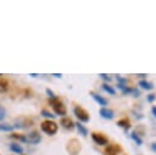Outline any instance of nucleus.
<instances>
[{
	"mask_svg": "<svg viewBox=\"0 0 156 155\" xmlns=\"http://www.w3.org/2000/svg\"><path fill=\"white\" fill-rule=\"evenodd\" d=\"M151 111H152V114H154V116L156 117V106H152V109H151Z\"/></svg>",
	"mask_w": 156,
	"mask_h": 155,
	"instance_id": "obj_24",
	"label": "nucleus"
},
{
	"mask_svg": "<svg viewBox=\"0 0 156 155\" xmlns=\"http://www.w3.org/2000/svg\"><path fill=\"white\" fill-rule=\"evenodd\" d=\"M116 79L119 82L118 84H123V85H126V84L128 83V79H126V78H122V77H121V76H118V74L116 76Z\"/></svg>",
	"mask_w": 156,
	"mask_h": 155,
	"instance_id": "obj_17",
	"label": "nucleus"
},
{
	"mask_svg": "<svg viewBox=\"0 0 156 155\" xmlns=\"http://www.w3.org/2000/svg\"><path fill=\"white\" fill-rule=\"evenodd\" d=\"M74 115L82 122H88L89 121V114L83 107H80V106H76L74 107Z\"/></svg>",
	"mask_w": 156,
	"mask_h": 155,
	"instance_id": "obj_2",
	"label": "nucleus"
},
{
	"mask_svg": "<svg viewBox=\"0 0 156 155\" xmlns=\"http://www.w3.org/2000/svg\"><path fill=\"white\" fill-rule=\"evenodd\" d=\"M61 124H62V127H65L66 129H72V128L74 127V123H73L72 120L68 118V117H63V118L61 120Z\"/></svg>",
	"mask_w": 156,
	"mask_h": 155,
	"instance_id": "obj_9",
	"label": "nucleus"
},
{
	"mask_svg": "<svg viewBox=\"0 0 156 155\" xmlns=\"http://www.w3.org/2000/svg\"><path fill=\"white\" fill-rule=\"evenodd\" d=\"M6 90H7V81L0 78V93L6 92Z\"/></svg>",
	"mask_w": 156,
	"mask_h": 155,
	"instance_id": "obj_16",
	"label": "nucleus"
},
{
	"mask_svg": "<svg viewBox=\"0 0 156 155\" xmlns=\"http://www.w3.org/2000/svg\"><path fill=\"white\" fill-rule=\"evenodd\" d=\"M102 89H104L106 93L111 94V95H115V94H116V90H115V89H113L111 85H108L107 83H104V84H102Z\"/></svg>",
	"mask_w": 156,
	"mask_h": 155,
	"instance_id": "obj_13",
	"label": "nucleus"
},
{
	"mask_svg": "<svg viewBox=\"0 0 156 155\" xmlns=\"http://www.w3.org/2000/svg\"><path fill=\"white\" fill-rule=\"evenodd\" d=\"M74 124H76V127H77V129H78L79 134H82V135H84V137L88 134V129H87L82 123H79V122H78V123H74Z\"/></svg>",
	"mask_w": 156,
	"mask_h": 155,
	"instance_id": "obj_12",
	"label": "nucleus"
},
{
	"mask_svg": "<svg viewBox=\"0 0 156 155\" xmlns=\"http://www.w3.org/2000/svg\"><path fill=\"white\" fill-rule=\"evenodd\" d=\"M4 117H5V110H4V109L0 106V121H1Z\"/></svg>",
	"mask_w": 156,
	"mask_h": 155,
	"instance_id": "obj_22",
	"label": "nucleus"
},
{
	"mask_svg": "<svg viewBox=\"0 0 156 155\" xmlns=\"http://www.w3.org/2000/svg\"><path fill=\"white\" fill-rule=\"evenodd\" d=\"M130 138H132V139H133V140H134V142H135L138 145H141L143 140H141V138H140V137H139V135H138L135 132H133V133L130 134Z\"/></svg>",
	"mask_w": 156,
	"mask_h": 155,
	"instance_id": "obj_15",
	"label": "nucleus"
},
{
	"mask_svg": "<svg viewBox=\"0 0 156 155\" xmlns=\"http://www.w3.org/2000/svg\"><path fill=\"white\" fill-rule=\"evenodd\" d=\"M99 112H100L101 117H104V118H106V120H112V118L115 117L113 111L110 110V109H107V107H101Z\"/></svg>",
	"mask_w": 156,
	"mask_h": 155,
	"instance_id": "obj_7",
	"label": "nucleus"
},
{
	"mask_svg": "<svg viewBox=\"0 0 156 155\" xmlns=\"http://www.w3.org/2000/svg\"><path fill=\"white\" fill-rule=\"evenodd\" d=\"M43 116H45V117H50V118H54L55 117V115H51L50 112H48L46 110H44L43 111Z\"/></svg>",
	"mask_w": 156,
	"mask_h": 155,
	"instance_id": "obj_20",
	"label": "nucleus"
},
{
	"mask_svg": "<svg viewBox=\"0 0 156 155\" xmlns=\"http://www.w3.org/2000/svg\"><path fill=\"white\" fill-rule=\"evenodd\" d=\"M26 138V142H29V143H32V144H38L39 142H40V134H38L37 132H32V133H29V134H27V137H24Z\"/></svg>",
	"mask_w": 156,
	"mask_h": 155,
	"instance_id": "obj_6",
	"label": "nucleus"
},
{
	"mask_svg": "<svg viewBox=\"0 0 156 155\" xmlns=\"http://www.w3.org/2000/svg\"><path fill=\"white\" fill-rule=\"evenodd\" d=\"M139 85H140L143 89H146V90H151V89L154 88V85H152L151 83H149L147 81H145V79H141V81L139 82Z\"/></svg>",
	"mask_w": 156,
	"mask_h": 155,
	"instance_id": "obj_11",
	"label": "nucleus"
},
{
	"mask_svg": "<svg viewBox=\"0 0 156 155\" xmlns=\"http://www.w3.org/2000/svg\"><path fill=\"white\" fill-rule=\"evenodd\" d=\"M151 149L156 153V143H152V144H151Z\"/></svg>",
	"mask_w": 156,
	"mask_h": 155,
	"instance_id": "obj_25",
	"label": "nucleus"
},
{
	"mask_svg": "<svg viewBox=\"0 0 156 155\" xmlns=\"http://www.w3.org/2000/svg\"><path fill=\"white\" fill-rule=\"evenodd\" d=\"M91 94V96H93V99L99 104V105H102V106H105V105H107V99H105V98H102L101 95H99V94H96V93H90Z\"/></svg>",
	"mask_w": 156,
	"mask_h": 155,
	"instance_id": "obj_8",
	"label": "nucleus"
},
{
	"mask_svg": "<svg viewBox=\"0 0 156 155\" xmlns=\"http://www.w3.org/2000/svg\"><path fill=\"white\" fill-rule=\"evenodd\" d=\"M10 149H11L12 151L17 153V154H22V153H23L22 146H21V145H18V144H11V145H10Z\"/></svg>",
	"mask_w": 156,
	"mask_h": 155,
	"instance_id": "obj_14",
	"label": "nucleus"
},
{
	"mask_svg": "<svg viewBox=\"0 0 156 155\" xmlns=\"http://www.w3.org/2000/svg\"><path fill=\"white\" fill-rule=\"evenodd\" d=\"M46 93H48V95H49L51 99H55V95H54L52 90H50V89H46Z\"/></svg>",
	"mask_w": 156,
	"mask_h": 155,
	"instance_id": "obj_23",
	"label": "nucleus"
},
{
	"mask_svg": "<svg viewBox=\"0 0 156 155\" xmlns=\"http://www.w3.org/2000/svg\"><path fill=\"white\" fill-rule=\"evenodd\" d=\"M41 131L45 132L46 134L49 135H52L57 132V124L54 122V121H50V120H46L41 123Z\"/></svg>",
	"mask_w": 156,
	"mask_h": 155,
	"instance_id": "obj_1",
	"label": "nucleus"
},
{
	"mask_svg": "<svg viewBox=\"0 0 156 155\" xmlns=\"http://www.w3.org/2000/svg\"><path fill=\"white\" fill-rule=\"evenodd\" d=\"M121 151V146L117 144H110L105 149V155H117Z\"/></svg>",
	"mask_w": 156,
	"mask_h": 155,
	"instance_id": "obj_5",
	"label": "nucleus"
},
{
	"mask_svg": "<svg viewBox=\"0 0 156 155\" xmlns=\"http://www.w3.org/2000/svg\"><path fill=\"white\" fill-rule=\"evenodd\" d=\"M117 126L118 127H122L124 131H128L130 128V123H129V120L128 118H122L117 122Z\"/></svg>",
	"mask_w": 156,
	"mask_h": 155,
	"instance_id": "obj_10",
	"label": "nucleus"
},
{
	"mask_svg": "<svg viewBox=\"0 0 156 155\" xmlns=\"http://www.w3.org/2000/svg\"><path fill=\"white\" fill-rule=\"evenodd\" d=\"M91 138H93V140H94L96 144H99V145H106V144H108V139H107L105 135L100 134V133H93V134H91Z\"/></svg>",
	"mask_w": 156,
	"mask_h": 155,
	"instance_id": "obj_4",
	"label": "nucleus"
},
{
	"mask_svg": "<svg viewBox=\"0 0 156 155\" xmlns=\"http://www.w3.org/2000/svg\"><path fill=\"white\" fill-rule=\"evenodd\" d=\"M99 76H100L104 81H106V82H111V77H108V76H107V74H105V73H100Z\"/></svg>",
	"mask_w": 156,
	"mask_h": 155,
	"instance_id": "obj_19",
	"label": "nucleus"
},
{
	"mask_svg": "<svg viewBox=\"0 0 156 155\" xmlns=\"http://www.w3.org/2000/svg\"><path fill=\"white\" fill-rule=\"evenodd\" d=\"M155 98H156V95H155V94H150V95L147 96V101H149V103H151V101H154V100H155Z\"/></svg>",
	"mask_w": 156,
	"mask_h": 155,
	"instance_id": "obj_21",
	"label": "nucleus"
},
{
	"mask_svg": "<svg viewBox=\"0 0 156 155\" xmlns=\"http://www.w3.org/2000/svg\"><path fill=\"white\" fill-rule=\"evenodd\" d=\"M12 128L11 124H0V131H11Z\"/></svg>",
	"mask_w": 156,
	"mask_h": 155,
	"instance_id": "obj_18",
	"label": "nucleus"
},
{
	"mask_svg": "<svg viewBox=\"0 0 156 155\" xmlns=\"http://www.w3.org/2000/svg\"><path fill=\"white\" fill-rule=\"evenodd\" d=\"M52 109H54V111L57 114V115H60V116H65L66 115V106L61 103V101H55L54 104H52Z\"/></svg>",
	"mask_w": 156,
	"mask_h": 155,
	"instance_id": "obj_3",
	"label": "nucleus"
}]
</instances>
